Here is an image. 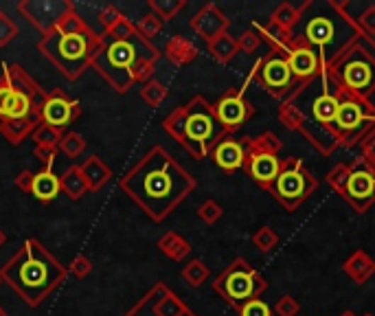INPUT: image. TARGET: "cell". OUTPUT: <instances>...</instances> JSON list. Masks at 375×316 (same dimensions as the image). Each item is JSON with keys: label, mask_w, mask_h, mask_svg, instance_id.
I'll return each mask as SVG.
<instances>
[{"label": "cell", "mask_w": 375, "mask_h": 316, "mask_svg": "<svg viewBox=\"0 0 375 316\" xmlns=\"http://www.w3.org/2000/svg\"><path fill=\"white\" fill-rule=\"evenodd\" d=\"M119 187L150 220L165 222L196 191L198 180L162 145H154L128 169Z\"/></svg>", "instance_id": "1"}, {"label": "cell", "mask_w": 375, "mask_h": 316, "mask_svg": "<svg viewBox=\"0 0 375 316\" xmlns=\"http://www.w3.org/2000/svg\"><path fill=\"white\" fill-rule=\"evenodd\" d=\"M301 24L298 36L318 53L325 68H332L354 44L371 42L349 13V3L340 0H306Z\"/></svg>", "instance_id": "2"}, {"label": "cell", "mask_w": 375, "mask_h": 316, "mask_svg": "<svg viewBox=\"0 0 375 316\" xmlns=\"http://www.w3.org/2000/svg\"><path fill=\"white\" fill-rule=\"evenodd\" d=\"M288 99L294 104L301 116L298 134L318 154L332 156L340 145L334 130V121L338 114V84L334 82L330 68H323L316 80L298 84Z\"/></svg>", "instance_id": "3"}, {"label": "cell", "mask_w": 375, "mask_h": 316, "mask_svg": "<svg viewBox=\"0 0 375 316\" xmlns=\"http://www.w3.org/2000/svg\"><path fill=\"white\" fill-rule=\"evenodd\" d=\"M0 277L27 305L38 307L62 285L66 279V268L57 261V257L44 249L40 239L31 237L3 266Z\"/></svg>", "instance_id": "4"}, {"label": "cell", "mask_w": 375, "mask_h": 316, "mask_svg": "<svg viewBox=\"0 0 375 316\" xmlns=\"http://www.w3.org/2000/svg\"><path fill=\"white\" fill-rule=\"evenodd\" d=\"M162 130L196 160L211 156L216 145L228 136L213 112V104H208L202 94L191 97L184 106L172 110L162 119Z\"/></svg>", "instance_id": "5"}, {"label": "cell", "mask_w": 375, "mask_h": 316, "mask_svg": "<svg viewBox=\"0 0 375 316\" xmlns=\"http://www.w3.org/2000/svg\"><path fill=\"white\" fill-rule=\"evenodd\" d=\"M160 55L162 53L158 51V48L140 33H136L130 40H114L108 33H101L97 40L95 51H92L90 66L110 84V88H114V92L123 94L134 84L132 72H130L132 64L136 60L158 62Z\"/></svg>", "instance_id": "6"}, {"label": "cell", "mask_w": 375, "mask_h": 316, "mask_svg": "<svg viewBox=\"0 0 375 316\" xmlns=\"http://www.w3.org/2000/svg\"><path fill=\"white\" fill-rule=\"evenodd\" d=\"M46 90L29 75V72L9 64L0 77V130L11 124L40 126V110Z\"/></svg>", "instance_id": "7"}, {"label": "cell", "mask_w": 375, "mask_h": 316, "mask_svg": "<svg viewBox=\"0 0 375 316\" xmlns=\"http://www.w3.org/2000/svg\"><path fill=\"white\" fill-rule=\"evenodd\" d=\"M97 40L99 36L92 29L84 33H62L60 29H53L51 33L42 36V40L38 42V51L49 60L66 80L75 82L90 66V58L97 46Z\"/></svg>", "instance_id": "8"}, {"label": "cell", "mask_w": 375, "mask_h": 316, "mask_svg": "<svg viewBox=\"0 0 375 316\" xmlns=\"http://www.w3.org/2000/svg\"><path fill=\"white\" fill-rule=\"evenodd\" d=\"M327 182L358 215L375 205V172L362 158L334 165L327 172Z\"/></svg>", "instance_id": "9"}, {"label": "cell", "mask_w": 375, "mask_h": 316, "mask_svg": "<svg viewBox=\"0 0 375 316\" xmlns=\"http://www.w3.org/2000/svg\"><path fill=\"white\" fill-rule=\"evenodd\" d=\"M330 72L345 92L371 99V94L375 92V44H354L330 68Z\"/></svg>", "instance_id": "10"}, {"label": "cell", "mask_w": 375, "mask_h": 316, "mask_svg": "<svg viewBox=\"0 0 375 316\" xmlns=\"http://www.w3.org/2000/svg\"><path fill=\"white\" fill-rule=\"evenodd\" d=\"M373 128H375V104L371 99L349 94L338 86V114L334 121V130L340 148L342 150L360 148L362 138Z\"/></svg>", "instance_id": "11"}, {"label": "cell", "mask_w": 375, "mask_h": 316, "mask_svg": "<svg viewBox=\"0 0 375 316\" xmlns=\"http://www.w3.org/2000/svg\"><path fill=\"white\" fill-rule=\"evenodd\" d=\"M213 290L220 295V299L237 310L246 301L259 299L268 290V281L244 257H237L226 266L224 273L216 277Z\"/></svg>", "instance_id": "12"}, {"label": "cell", "mask_w": 375, "mask_h": 316, "mask_svg": "<svg viewBox=\"0 0 375 316\" xmlns=\"http://www.w3.org/2000/svg\"><path fill=\"white\" fill-rule=\"evenodd\" d=\"M316 189H318V180L308 169V165L301 158L290 156L281 163V172L274 178L268 193L288 213H294L303 202H308L314 196Z\"/></svg>", "instance_id": "13"}, {"label": "cell", "mask_w": 375, "mask_h": 316, "mask_svg": "<svg viewBox=\"0 0 375 316\" xmlns=\"http://www.w3.org/2000/svg\"><path fill=\"white\" fill-rule=\"evenodd\" d=\"M246 145V160H244V172L250 180H254L264 191H268L274 182V178L281 172V150L284 143L274 132H262L257 136H244Z\"/></svg>", "instance_id": "14"}, {"label": "cell", "mask_w": 375, "mask_h": 316, "mask_svg": "<svg viewBox=\"0 0 375 316\" xmlns=\"http://www.w3.org/2000/svg\"><path fill=\"white\" fill-rule=\"evenodd\" d=\"M250 82L259 84L268 94H272L279 102L288 99L298 86L284 51H268L264 58L257 60V64L250 68V75H248L246 84H250Z\"/></svg>", "instance_id": "15"}, {"label": "cell", "mask_w": 375, "mask_h": 316, "mask_svg": "<svg viewBox=\"0 0 375 316\" xmlns=\"http://www.w3.org/2000/svg\"><path fill=\"white\" fill-rule=\"evenodd\" d=\"M213 112L220 121V126L224 128V132L233 136V132L244 128L254 116V106L244 97V90L228 88L213 104Z\"/></svg>", "instance_id": "16"}, {"label": "cell", "mask_w": 375, "mask_h": 316, "mask_svg": "<svg viewBox=\"0 0 375 316\" xmlns=\"http://www.w3.org/2000/svg\"><path fill=\"white\" fill-rule=\"evenodd\" d=\"M73 9L75 5L68 0H22L18 3L20 16L27 18L42 36L57 29L60 20Z\"/></svg>", "instance_id": "17"}, {"label": "cell", "mask_w": 375, "mask_h": 316, "mask_svg": "<svg viewBox=\"0 0 375 316\" xmlns=\"http://www.w3.org/2000/svg\"><path fill=\"white\" fill-rule=\"evenodd\" d=\"M79 116H82V106L77 99H70V97L60 88L46 92L44 102H42V110H40V124H49L53 128L64 130L70 124H75Z\"/></svg>", "instance_id": "18"}, {"label": "cell", "mask_w": 375, "mask_h": 316, "mask_svg": "<svg viewBox=\"0 0 375 316\" xmlns=\"http://www.w3.org/2000/svg\"><path fill=\"white\" fill-rule=\"evenodd\" d=\"M284 53H286V60L290 64L292 75L298 84H308V82L316 80L325 68L318 53L296 33H294L292 42L288 44V48Z\"/></svg>", "instance_id": "19"}, {"label": "cell", "mask_w": 375, "mask_h": 316, "mask_svg": "<svg viewBox=\"0 0 375 316\" xmlns=\"http://www.w3.org/2000/svg\"><path fill=\"white\" fill-rule=\"evenodd\" d=\"M191 29L196 36H200L206 44L211 40H216L218 36L226 33L230 27V20L228 16L216 5V3H206L198 9V13L191 18Z\"/></svg>", "instance_id": "20"}, {"label": "cell", "mask_w": 375, "mask_h": 316, "mask_svg": "<svg viewBox=\"0 0 375 316\" xmlns=\"http://www.w3.org/2000/svg\"><path fill=\"white\" fill-rule=\"evenodd\" d=\"M211 158L213 163L222 169V172H237V169H244V160H246V145L244 138H235V136H224L213 152H211Z\"/></svg>", "instance_id": "21"}, {"label": "cell", "mask_w": 375, "mask_h": 316, "mask_svg": "<svg viewBox=\"0 0 375 316\" xmlns=\"http://www.w3.org/2000/svg\"><path fill=\"white\" fill-rule=\"evenodd\" d=\"M342 273H345L351 281H354L356 285H364V283L375 275V259H373L366 251L358 249V251H354V253H351V255L345 259Z\"/></svg>", "instance_id": "22"}, {"label": "cell", "mask_w": 375, "mask_h": 316, "mask_svg": "<svg viewBox=\"0 0 375 316\" xmlns=\"http://www.w3.org/2000/svg\"><path fill=\"white\" fill-rule=\"evenodd\" d=\"M60 193H62V189H60V176L53 172L51 167H42L40 172L35 174L31 196L46 205V202H53L60 196Z\"/></svg>", "instance_id": "23"}, {"label": "cell", "mask_w": 375, "mask_h": 316, "mask_svg": "<svg viewBox=\"0 0 375 316\" xmlns=\"http://www.w3.org/2000/svg\"><path fill=\"white\" fill-rule=\"evenodd\" d=\"M79 169H82V174H84V178H86L88 191H99V189H101L103 185H108L110 178H112V169H110L97 154L88 156V158L79 165Z\"/></svg>", "instance_id": "24"}, {"label": "cell", "mask_w": 375, "mask_h": 316, "mask_svg": "<svg viewBox=\"0 0 375 316\" xmlns=\"http://www.w3.org/2000/svg\"><path fill=\"white\" fill-rule=\"evenodd\" d=\"M162 53H165V58L174 66H186L198 58V46L191 40L182 38V36H172L165 42V51Z\"/></svg>", "instance_id": "25"}, {"label": "cell", "mask_w": 375, "mask_h": 316, "mask_svg": "<svg viewBox=\"0 0 375 316\" xmlns=\"http://www.w3.org/2000/svg\"><path fill=\"white\" fill-rule=\"evenodd\" d=\"M156 249L165 255L167 259L172 261H184L186 257L191 255V244H189V239H184L180 233L176 231H167V233H162L156 241Z\"/></svg>", "instance_id": "26"}, {"label": "cell", "mask_w": 375, "mask_h": 316, "mask_svg": "<svg viewBox=\"0 0 375 316\" xmlns=\"http://www.w3.org/2000/svg\"><path fill=\"white\" fill-rule=\"evenodd\" d=\"M301 18H303V3L301 5H294V3H281L272 16H270V22L274 24L276 29H281L286 36H294L296 27L301 24Z\"/></svg>", "instance_id": "27"}, {"label": "cell", "mask_w": 375, "mask_h": 316, "mask_svg": "<svg viewBox=\"0 0 375 316\" xmlns=\"http://www.w3.org/2000/svg\"><path fill=\"white\" fill-rule=\"evenodd\" d=\"M60 189H62V193H66V198L73 200V202H77L86 196L88 185H86V178L82 174L79 165H70L66 172L60 176Z\"/></svg>", "instance_id": "28"}, {"label": "cell", "mask_w": 375, "mask_h": 316, "mask_svg": "<svg viewBox=\"0 0 375 316\" xmlns=\"http://www.w3.org/2000/svg\"><path fill=\"white\" fill-rule=\"evenodd\" d=\"M206 48H208L211 58H213L216 62H220V64H228L233 58L240 53L237 38H233L228 31L222 33V36H218L216 40H211V42L206 44Z\"/></svg>", "instance_id": "29"}, {"label": "cell", "mask_w": 375, "mask_h": 316, "mask_svg": "<svg viewBox=\"0 0 375 316\" xmlns=\"http://www.w3.org/2000/svg\"><path fill=\"white\" fill-rule=\"evenodd\" d=\"M252 29L259 33L262 42H266V44L270 46V51H286L288 44H290L292 38H294V36H286L281 29H276L270 20L264 22V24H254Z\"/></svg>", "instance_id": "30"}, {"label": "cell", "mask_w": 375, "mask_h": 316, "mask_svg": "<svg viewBox=\"0 0 375 316\" xmlns=\"http://www.w3.org/2000/svg\"><path fill=\"white\" fill-rule=\"evenodd\" d=\"M208 277H211V271H208V266L202 261V259H198V257H194V259H189L184 263V268H182V279L189 283L191 288H200V285H204L206 281H208Z\"/></svg>", "instance_id": "31"}, {"label": "cell", "mask_w": 375, "mask_h": 316, "mask_svg": "<svg viewBox=\"0 0 375 316\" xmlns=\"http://www.w3.org/2000/svg\"><path fill=\"white\" fill-rule=\"evenodd\" d=\"M62 136H64V130L53 128V126H49V124H40V126L33 130V134H31L33 148H53V150L60 148Z\"/></svg>", "instance_id": "32"}, {"label": "cell", "mask_w": 375, "mask_h": 316, "mask_svg": "<svg viewBox=\"0 0 375 316\" xmlns=\"http://www.w3.org/2000/svg\"><path fill=\"white\" fill-rule=\"evenodd\" d=\"M167 94H169L167 86L162 84V82H158V80H150L147 84L140 86V99H143L152 108L162 106V102L167 99Z\"/></svg>", "instance_id": "33"}, {"label": "cell", "mask_w": 375, "mask_h": 316, "mask_svg": "<svg viewBox=\"0 0 375 316\" xmlns=\"http://www.w3.org/2000/svg\"><path fill=\"white\" fill-rule=\"evenodd\" d=\"M252 244H254V249L259 251V253H272L279 244H281V237H279V233L272 229V227H259L254 233H252Z\"/></svg>", "instance_id": "34"}, {"label": "cell", "mask_w": 375, "mask_h": 316, "mask_svg": "<svg viewBox=\"0 0 375 316\" xmlns=\"http://www.w3.org/2000/svg\"><path fill=\"white\" fill-rule=\"evenodd\" d=\"M57 150L68 158H79L86 152V138L79 132H64Z\"/></svg>", "instance_id": "35"}, {"label": "cell", "mask_w": 375, "mask_h": 316, "mask_svg": "<svg viewBox=\"0 0 375 316\" xmlns=\"http://www.w3.org/2000/svg\"><path fill=\"white\" fill-rule=\"evenodd\" d=\"M184 0H150V9L154 16H158L162 22L174 20L182 9H184Z\"/></svg>", "instance_id": "36"}, {"label": "cell", "mask_w": 375, "mask_h": 316, "mask_svg": "<svg viewBox=\"0 0 375 316\" xmlns=\"http://www.w3.org/2000/svg\"><path fill=\"white\" fill-rule=\"evenodd\" d=\"M57 29H60L62 33H84V31L90 29V24L73 9V11H68V13L60 20Z\"/></svg>", "instance_id": "37"}, {"label": "cell", "mask_w": 375, "mask_h": 316, "mask_svg": "<svg viewBox=\"0 0 375 316\" xmlns=\"http://www.w3.org/2000/svg\"><path fill=\"white\" fill-rule=\"evenodd\" d=\"M222 215H224V209L218 200L213 198H208L204 200L200 207H198V217L204 222V224H218L222 220Z\"/></svg>", "instance_id": "38"}, {"label": "cell", "mask_w": 375, "mask_h": 316, "mask_svg": "<svg viewBox=\"0 0 375 316\" xmlns=\"http://www.w3.org/2000/svg\"><path fill=\"white\" fill-rule=\"evenodd\" d=\"M136 31L143 36L145 40H152V38L160 36V31H162V20L150 11L147 16L140 18V22L136 24Z\"/></svg>", "instance_id": "39"}, {"label": "cell", "mask_w": 375, "mask_h": 316, "mask_svg": "<svg viewBox=\"0 0 375 316\" xmlns=\"http://www.w3.org/2000/svg\"><path fill=\"white\" fill-rule=\"evenodd\" d=\"M154 70H156V62L150 60H136L130 68L132 72V82H138L140 86L147 84L150 80H154Z\"/></svg>", "instance_id": "40"}, {"label": "cell", "mask_w": 375, "mask_h": 316, "mask_svg": "<svg viewBox=\"0 0 375 316\" xmlns=\"http://www.w3.org/2000/svg\"><path fill=\"white\" fill-rule=\"evenodd\" d=\"M262 44H264V42H262L259 33H257L254 29H248V31H244V33L237 38V48H240V53H246V55L257 53V51H259V46H262Z\"/></svg>", "instance_id": "41"}, {"label": "cell", "mask_w": 375, "mask_h": 316, "mask_svg": "<svg viewBox=\"0 0 375 316\" xmlns=\"http://www.w3.org/2000/svg\"><path fill=\"white\" fill-rule=\"evenodd\" d=\"M103 33H108V36L114 38V40H130V38H134L138 31H136V24H134L130 18H121L119 22L114 24L112 29H108V31H103Z\"/></svg>", "instance_id": "42"}, {"label": "cell", "mask_w": 375, "mask_h": 316, "mask_svg": "<svg viewBox=\"0 0 375 316\" xmlns=\"http://www.w3.org/2000/svg\"><path fill=\"white\" fill-rule=\"evenodd\" d=\"M272 312H274V316H298L301 303H298L292 295H284V297L276 299Z\"/></svg>", "instance_id": "43"}, {"label": "cell", "mask_w": 375, "mask_h": 316, "mask_svg": "<svg viewBox=\"0 0 375 316\" xmlns=\"http://www.w3.org/2000/svg\"><path fill=\"white\" fill-rule=\"evenodd\" d=\"M356 22H358L360 31L375 44V5H369V7L360 13V18H356Z\"/></svg>", "instance_id": "44"}, {"label": "cell", "mask_w": 375, "mask_h": 316, "mask_svg": "<svg viewBox=\"0 0 375 316\" xmlns=\"http://www.w3.org/2000/svg\"><path fill=\"white\" fill-rule=\"evenodd\" d=\"M237 314L240 316H272V307L262 299H252V301H246L244 305H240Z\"/></svg>", "instance_id": "45"}, {"label": "cell", "mask_w": 375, "mask_h": 316, "mask_svg": "<svg viewBox=\"0 0 375 316\" xmlns=\"http://www.w3.org/2000/svg\"><path fill=\"white\" fill-rule=\"evenodd\" d=\"M18 24L5 11H0V46H7L18 36Z\"/></svg>", "instance_id": "46"}, {"label": "cell", "mask_w": 375, "mask_h": 316, "mask_svg": "<svg viewBox=\"0 0 375 316\" xmlns=\"http://www.w3.org/2000/svg\"><path fill=\"white\" fill-rule=\"evenodd\" d=\"M360 154H362V160L375 172V128L362 138V143H360Z\"/></svg>", "instance_id": "47"}, {"label": "cell", "mask_w": 375, "mask_h": 316, "mask_svg": "<svg viewBox=\"0 0 375 316\" xmlns=\"http://www.w3.org/2000/svg\"><path fill=\"white\" fill-rule=\"evenodd\" d=\"M121 18H125V16L119 11V7H114V5H106V7H101V11H99V22H101L103 31L112 29L114 24L119 22Z\"/></svg>", "instance_id": "48"}, {"label": "cell", "mask_w": 375, "mask_h": 316, "mask_svg": "<svg viewBox=\"0 0 375 316\" xmlns=\"http://www.w3.org/2000/svg\"><path fill=\"white\" fill-rule=\"evenodd\" d=\"M70 273L77 279H86L92 273V261L86 255H75L73 261H70Z\"/></svg>", "instance_id": "49"}, {"label": "cell", "mask_w": 375, "mask_h": 316, "mask_svg": "<svg viewBox=\"0 0 375 316\" xmlns=\"http://www.w3.org/2000/svg\"><path fill=\"white\" fill-rule=\"evenodd\" d=\"M57 152L60 150H53V148H33V156L42 163V167H51V169L57 158Z\"/></svg>", "instance_id": "50"}, {"label": "cell", "mask_w": 375, "mask_h": 316, "mask_svg": "<svg viewBox=\"0 0 375 316\" xmlns=\"http://www.w3.org/2000/svg\"><path fill=\"white\" fill-rule=\"evenodd\" d=\"M33 180H35V174L31 172V169H22V172L16 176V187L20 191H25V193H31L33 191Z\"/></svg>", "instance_id": "51"}, {"label": "cell", "mask_w": 375, "mask_h": 316, "mask_svg": "<svg viewBox=\"0 0 375 316\" xmlns=\"http://www.w3.org/2000/svg\"><path fill=\"white\" fill-rule=\"evenodd\" d=\"M5 241H7V235H5V231H3V229H0V246H3Z\"/></svg>", "instance_id": "52"}, {"label": "cell", "mask_w": 375, "mask_h": 316, "mask_svg": "<svg viewBox=\"0 0 375 316\" xmlns=\"http://www.w3.org/2000/svg\"><path fill=\"white\" fill-rule=\"evenodd\" d=\"M338 316H358V314H356L354 310H345V312H342V314H338Z\"/></svg>", "instance_id": "53"}, {"label": "cell", "mask_w": 375, "mask_h": 316, "mask_svg": "<svg viewBox=\"0 0 375 316\" xmlns=\"http://www.w3.org/2000/svg\"><path fill=\"white\" fill-rule=\"evenodd\" d=\"M0 316H9V314H7V312H5L3 307H0Z\"/></svg>", "instance_id": "54"}, {"label": "cell", "mask_w": 375, "mask_h": 316, "mask_svg": "<svg viewBox=\"0 0 375 316\" xmlns=\"http://www.w3.org/2000/svg\"><path fill=\"white\" fill-rule=\"evenodd\" d=\"M362 316H375V314H371V312H366V314H362Z\"/></svg>", "instance_id": "55"}, {"label": "cell", "mask_w": 375, "mask_h": 316, "mask_svg": "<svg viewBox=\"0 0 375 316\" xmlns=\"http://www.w3.org/2000/svg\"><path fill=\"white\" fill-rule=\"evenodd\" d=\"M0 283H5V281H3V277H0Z\"/></svg>", "instance_id": "56"}, {"label": "cell", "mask_w": 375, "mask_h": 316, "mask_svg": "<svg viewBox=\"0 0 375 316\" xmlns=\"http://www.w3.org/2000/svg\"><path fill=\"white\" fill-rule=\"evenodd\" d=\"M196 316H198V314H196Z\"/></svg>", "instance_id": "57"}]
</instances>
